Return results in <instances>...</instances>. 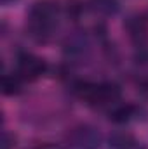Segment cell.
Segmentation results:
<instances>
[{
	"instance_id": "8",
	"label": "cell",
	"mask_w": 148,
	"mask_h": 149,
	"mask_svg": "<svg viewBox=\"0 0 148 149\" xmlns=\"http://www.w3.org/2000/svg\"><path fill=\"white\" fill-rule=\"evenodd\" d=\"M12 142H14V141L5 134V135H4V139H2V149H11V148H12Z\"/></svg>"
},
{
	"instance_id": "4",
	"label": "cell",
	"mask_w": 148,
	"mask_h": 149,
	"mask_svg": "<svg viewBox=\"0 0 148 149\" xmlns=\"http://www.w3.org/2000/svg\"><path fill=\"white\" fill-rule=\"evenodd\" d=\"M134 114H136V108L132 104H117L111 108L110 120L115 123H125V121L132 120Z\"/></svg>"
},
{
	"instance_id": "2",
	"label": "cell",
	"mask_w": 148,
	"mask_h": 149,
	"mask_svg": "<svg viewBox=\"0 0 148 149\" xmlns=\"http://www.w3.org/2000/svg\"><path fill=\"white\" fill-rule=\"evenodd\" d=\"M127 30H129V35L132 38V42L143 49L145 43L148 40V23L143 16H132L129 21H127Z\"/></svg>"
},
{
	"instance_id": "7",
	"label": "cell",
	"mask_w": 148,
	"mask_h": 149,
	"mask_svg": "<svg viewBox=\"0 0 148 149\" xmlns=\"http://www.w3.org/2000/svg\"><path fill=\"white\" fill-rule=\"evenodd\" d=\"M91 3L94 5L96 10L103 12V14H111L118 9V2L117 0H91Z\"/></svg>"
},
{
	"instance_id": "6",
	"label": "cell",
	"mask_w": 148,
	"mask_h": 149,
	"mask_svg": "<svg viewBox=\"0 0 148 149\" xmlns=\"http://www.w3.org/2000/svg\"><path fill=\"white\" fill-rule=\"evenodd\" d=\"M77 144L78 146H91V148H94L96 146V142H98V139H96V134L92 132V130H87V128H82V130H78L77 132Z\"/></svg>"
},
{
	"instance_id": "3",
	"label": "cell",
	"mask_w": 148,
	"mask_h": 149,
	"mask_svg": "<svg viewBox=\"0 0 148 149\" xmlns=\"http://www.w3.org/2000/svg\"><path fill=\"white\" fill-rule=\"evenodd\" d=\"M58 12V3L51 0H40L33 3L30 10V19H42V21H52L54 14Z\"/></svg>"
},
{
	"instance_id": "1",
	"label": "cell",
	"mask_w": 148,
	"mask_h": 149,
	"mask_svg": "<svg viewBox=\"0 0 148 149\" xmlns=\"http://www.w3.org/2000/svg\"><path fill=\"white\" fill-rule=\"evenodd\" d=\"M47 71V64L44 59H40L33 54H19L18 57V71L16 73L19 74L23 80H37L38 76Z\"/></svg>"
},
{
	"instance_id": "9",
	"label": "cell",
	"mask_w": 148,
	"mask_h": 149,
	"mask_svg": "<svg viewBox=\"0 0 148 149\" xmlns=\"http://www.w3.org/2000/svg\"><path fill=\"white\" fill-rule=\"evenodd\" d=\"M5 2H9V0H5Z\"/></svg>"
},
{
	"instance_id": "5",
	"label": "cell",
	"mask_w": 148,
	"mask_h": 149,
	"mask_svg": "<svg viewBox=\"0 0 148 149\" xmlns=\"http://www.w3.org/2000/svg\"><path fill=\"white\" fill-rule=\"evenodd\" d=\"M23 78L18 73L12 74H5L4 80H2V88H4V94L5 95H16L21 92V87H23Z\"/></svg>"
}]
</instances>
